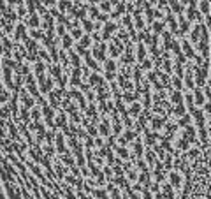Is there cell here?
Listing matches in <instances>:
<instances>
[{
  "label": "cell",
  "instance_id": "3",
  "mask_svg": "<svg viewBox=\"0 0 211 199\" xmlns=\"http://www.w3.org/2000/svg\"><path fill=\"white\" fill-rule=\"evenodd\" d=\"M171 2V7H172V11H176V12H180L181 14V11H183V7H181V4L178 2V0H169Z\"/></svg>",
  "mask_w": 211,
  "mask_h": 199
},
{
  "label": "cell",
  "instance_id": "1",
  "mask_svg": "<svg viewBox=\"0 0 211 199\" xmlns=\"http://www.w3.org/2000/svg\"><path fill=\"white\" fill-rule=\"evenodd\" d=\"M199 9H201V12H204V16H209V5H208V0H201V2H199Z\"/></svg>",
  "mask_w": 211,
  "mask_h": 199
},
{
  "label": "cell",
  "instance_id": "15",
  "mask_svg": "<svg viewBox=\"0 0 211 199\" xmlns=\"http://www.w3.org/2000/svg\"><path fill=\"white\" fill-rule=\"evenodd\" d=\"M81 35H83L81 28H72V37H81Z\"/></svg>",
  "mask_w": 211,
  "mask_h": 199
},
{
  "label": "cell",
  "instance_id": "5",
  "mask_svg": "<svg viewBox=\"0 0 211 199\" xmlns=\"http://www.w3.org/2000/svg\"><path fill=\"white\" fill-rule=\"evenodd\" d=\"M58 7H60L62 11H67V9L72 7V4H70L69 0H60V2H58Z\"/></svg>",
  "mask_w": 211,
  "mask_h": 199
},
{
  "label": "cell",
  "instance_id": "2",
  "mask_svg": "<svg viewBox=\"0 0 211 199\" xmlns=\"http://www.w3.org/2000/svg\"><path fill=\"white\" fill-rule=\"evenodd\" d=\"M62 39H63V42H65V44H63V48H67V50H69L70 46H72V37H70L69 34H63V35H62Z\"/></svg>",
  "mask_w": 211,
  "mask_h": 199
},
{
  "label": "cell",
  "instance_id": "7",
  "mask_svg": "<svg viewBox=\"0 0 211 199\" xmlns=\"http://www.w3.org/2000/svg\"><path fill=\"white\" fill-rule=\"evenodd\" d=\"M90 37H88V35H86V37H83V39H81V42H79V48H88V46H90Z\"/></svg>",
  "mask_w": 211,
  "mask_h": 199
},
{
  "label": "cell",
  "instance_id": "16",
  "mask_svg": "<svg viewBox=\"0 0 211 199\" xmlns=\"http://www.w3.org/2000/svg\"><path fill=\"white\" fill-rule=\"evenodd\" d=\"M176 113H178V115H185V108H183V104L176 106Z\"/></svg>",
  "mask_w": 211,
  "mask_h": 199
},
{
  "label": "cell",
  "instance_id": "19",
  "mask_svg": "<svg viewBox=\"0 0 211 199\" xmlns=\"http://www.w3.org/2000/svg\"><path fill=\"white\" fill-rule=\"evenodd\" d=\"M90 16H91V18H97V16H99V11L95 9V7H91V9H90Z\"/></svg>",
  "mask_w": 211,
  "mask_h": 199
},
{
  "label": "cell",
  "instance_id": "14",
  "mask_svg": "<svg viewBox=\"0 0 211 199\" xmlns=\"http://www.w3.org/2000/svg\"><path fill=\"white\" fill-rule=\"evenodd\" d=\"M102 9H104V11H107V12L111 11V4L107 2V0H102Z\"/></svg>",
  "mask_w": 211,
  "mask_h": 199
},
{
  "label": "cell",
  "instance_id": "8",
  "mask_svg": "<svg viewBox=\"0 0 211 199\" xmlns=\"http://www.w3.org/2000/svg\"><path fill=\"white\" fill-rule=\"evenodd\" d=\"M139 111H141V106L137 104V102H136V104H134V106L130 108V113H132V116H137V113H139Z\"/></svg>",
  "mask_w": 211,
  "mask_h": 199
},
{
  "label": "cell",
  "instance_id": "10",
  "mask_svg": "<svg viewBox=\"0 0 211 199\" xmlns=\"http://www.w3.org/2000/svg\"><path fill=\"white\" fill-rule=\"evenodd\" d=\"M114 67H116V65H114V62H113V60H106V69H107L109 72H113V71H114Z\"/></svg>",
  "mask_w": 211,
  "mask_h": 199
},
{
  "label": "cell",
  "instance_id": "13",
  "mask_svg": "<svg viewBox=\"0 0 211 199\" xmlns=\"http://www.w3.org/2000/svg\"><path fill=\"white\" fill-rule=\"evenodd\" d=\"M83 25H85V28H86V32H91V28H93V25H91V21H88V20H83Z\"/></svg>",
  "mask_w": 211,
  "mask_h": 199
},
{
  "label": "cell",
  "instance_id": "17",
  "mask_svg": "<svg viewBox=\"0 0 211 199\" xmlns=\"http://www.w3.org/2000/svg\"><path fill=\"white\" fill-rule=\"evenodd\" d=\"M137 55H139V60L144 58V46H142V44H139V53H137Z\"/></svg>",
  "mask_w": 211,
  "mask_h": 199
},
{
  "label": "cell",
  "instance_id": "20",
  "mask_svg": "<svg viewBox=\"0 0 211 199\" xmlns=\"http://www.w3.org/2000/svg\"><path fill=\"white\" fill-rule=\"evenodd\" d=\"M169 0H158V7H162V5H165Z\"/></svg>",
  "mask_w": 211,
  "mask_h": 199
},
{
  "label": "cell",
  "instance_id": "6",
  "mask_svg": "<svg viewBox=\"0 0 211 199\" xmlns=\"http://www.w3.org/2000/svg\"><path fill=\"white\" fill-rule=\"evenodd\" d=\"M183 50H185V51H187V55H188V56H193V51H192V48H190V44H188V42L187 41H183Z\"/></svg>",
  "mask_w": 211,
  "mask_h": 199
},
{
  "label": "cell",
  "instance_id": "11",
  "mask_svg": "<svg viewBox=\"0 0 211 199\" xmlns=\"http://www.w3.org/2000/svg\"><path fill=\"white\" fill-rule=\"evenodd\" d=\"M153 28H155V32H157V34H162V28H164V21H162V23H155V25H153Z\"/></svg>",
  "mask_w": 211,
  "mask_h": 199
},
{
  "label": "cell",
  "instance_id": "12",
  "mask_svg": "<svg viewBox=\"0 0 211 199\" xmlns=\"http://www.w3.org/2000/svg\"><path fill=\"white\" fill-rule=\"evenodd\" d=\"M190 124V115H183V118L180 120V125H187Z\"/></svg>",
  "mask_w": 211,
  "mask_h": 199
},
{
  "label": "cell",
  "instance_id": "21",
  "mask_svg": "<svg viewBox=\"0 0 211 199\" xmlns=\"http://www.w3.org/2000/svg\"><path fill=\"white\" fill-rule=\"evenodd\" d=\"M125 136H127V139H132V137H134V134L129 130V132H125Z\"/></svg>",
  "mask_w": 211,
  "mask_h": 199
},
{
  "label": "cell",
  "instance_id": "4",
  "mask_svg": "<svg viewBox=\"0 0 211 199\" xmlns=\"http://www.w3.org/2000/svg\"><path fill=\"white\" fill-rule=\"evenodd\" d=\"M195 102H197V104H199V106H201V104H204V102H206V101H204V95L201 94V90H199V88L195 90Z\"/></svg>",
  "mask_w": 211,
  "mask_h": 199
},
{
  "label": "cell",
  "instance_id": "9",
  "mask_svg": "<svg viewBox=\"0 0 211 199\" xmlns=\"http://www.w3.org/2000/svg\"><path fill=\"white\" fill-rule=\"evenodd\" d=\"M30 27H39V18H37V14H32V18H30Z\"/></svg>",
  "mask_w": 211,
  "mask_h": 199
},
{
  "label": "cell",
  "instance_id": "18",
  "mask_svg": "<svg viewBox=\"0 0 211 199\" xmlns=\"http://www.w3.org/2000/svg\"><path fill=\"white\" fill-rule=\"evenodd\" d=\"M172 83H174V86H176L178 90H181V79H180V78H174V81H172Z\"/></svg>",
  "mask_w": 211,
  "mask_h": 199
}]
</instances>
